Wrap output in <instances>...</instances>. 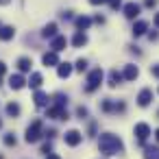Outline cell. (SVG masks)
Wrapping results in <instances>:
<instances>
[{"instance_id": "cell-17", "label": "cell", "mask_w": 159, "mask_h": 159, "mask_svg": "<svg viewBox=\"0 0 159 159\" xmlns=\"http://www.w3.org/2000/svg\"><path fill=\"white\" fill-rule=\"evenodd\" d=\"M146 31H148V22H144V20H137V22L133 24V35H135V37L144 35Z\"/></svg>"}, {"instance_id": "cell-31", "label": "cell", "mask_w": 159, "mask_h": 159, "mask_svg": "<svg viewBox=\"0 0 159 159\" xmlns=\"http://www.w3.org/2000/svg\"><path fill=\"white\" fill-rule=\"evenodd\" d=\"M42 152H44V155H50V152H52V146H50V142L42 146Z\"/></svg>"}, {"instance_id": "cell-32", "label": "cell", "mask_w": 159, "mask_h": 159, "mask_svg": "<svg viewBox=\"0 0 159 159\" xmlns=\"http://www.w3.org/2000/svg\"><path fill=\"white\" fill-rule=\"evenodd\" d=\"M44 135H46L48 139H52V137L57 135V131H55V129H48V131H44Z\"/></svg>"}, {"instance_id": "cell-45", "label": "cell", "mask_w": 159, "mask_h": 159, "mask_svg": "<svg viewBox=\"0 0 159 159\" xmlns=\"http://www.w3.org/2000/svg\"><path fill=\"white\" fill-rule=\"evenodd\" d=\"M157 116H159V113H157Z\"/></svg>"}, {"instance_id": "cell-1", "label": "cell", "mask_w": 159, "mask_h": 159, "mask_svg": "<svg viewBox=\"0 0 159 159\" xmlns=\"http://www.w3.org/2000/svg\"><path fill=\"white\" fill-rule=\"evenodd\" d=\"M98 148H100L102 155L111 157V155L124 152V142H122L118 135H113V133H102V135L98 137Z\"/></svg>"}, {"instance_id": "cell-40", "label": "cell", "mask_w": 159, "mask_h": 159, "mask_svg": "<svg viewBox=\"0 0 159 159\" xmlns=\"http://www.w3.org/2000/svg\"><path fill=\"white\" fill-rule=\"evenodd\" d=\"M46 159H61L59 155H55V152H50V155H46Z\"/></svg>"}, {"instance_id": "cell-29", "label": "cell", "mask_w": 159, "mask_h": 159, "mask_svg": "<svg viewBox=\"0 0 159 159\" xmlns=\"http://www.w3.org/2000/svg\"><path fill=\"white\" fill-rule=\"evenodd\" d=\"M76 116H79L81 120H85V118H87V107H83V105H81V107L76 109Z\"/></svg>"}, {"instance_id": "cell-26", "label": "cell", "mask_w": 159, "mask_h": 159, "mask_svg": "<svg viewBox=\"0 0 159 159\" xmlns=\"http://www.w3.org/2000/svg\"><path fill=\"white\" fill-rule=\"evenodd\" d=\"M55 105L66 107V105H68V96H66V94H55Z\"/></svg>"}, {"instance_id": "cell-11", "label": "cell", "mask_w": 159, "mask_h": 159, "mask_svg": "<svg viewBox=\"0 0 159 159\" xmlns=\"http://www.w3.org/2000/svg\"><path fill=\"white\" fill-rule=\"evenodd\" d=\"M42 83H44V76H42L39 72H33V74H31V79L26 81V85H29L31 89H35V92L42 87Z\"/></svg>"}, {"instance_id": "cell-15", "label": "cell", "mask_w": 159, "mask_h": 159, "mask_svg": "<svg viewBox=\"0 0 159 159\" xmlns=\"http://www.w3.org/2000/svg\"><path fill=\"white\" fill-rule=\"evenodd\" d=\"M122 81H124L122 72H118V70H111V72H109V83H107V85H109V87H118Z\"/></svg>"}, {"instance_id": "cell-8", "label": "cell", "mask_w": 159, "mask_h": 159, "mask_svg": "<svg viewBox=\"0 0 159 159\" xmlns=\"http://www.w3.org/2000/svg\"><path fill=\"white\" fill-rule=\"evenodd\" d=\"M124 16H126L129 20H135V18L139 16V5H137V2H126V5H124Z\"/></svg>"}, {"instance_id": "cell-38", "label": "cell", "mask_w": 159, "mask_h": 159, "mask_svg": "<svg viewBox=\"0 0 159 159\" xmlns=\"http://www.w3.org/2000/svg\"><path fill=\"white\" fill-rule=\"evenodd\" d=\"M61 18H63V20H70V18H72V13H70V11H66V13H61Z\"/></svg>"}, {"instance_id": "cell-21", "label": "cell", "mask_w": 159, "mask_h": 159, "mask_svg": "<svg viewBox=\"0 0 159 159\" xmlns=\"http://www.w3.org/2000/svg\"><path fill=\"white\" fill-rule=\"evenodd\" d=\"M85 44H87V35H85V33H76V35L72 37V46H74V48H83Z\"/></svg>"}, {"instance_id": "cell-39", "label": "cell", "mask_w": 159, "mask_h": 159, "mask_svg": "<svg viewBox=\"0 0 159 159\" xmlns=\"http://www.w3.org/2000/svg\"><path fill=\"white\" fill-rule=\"evenodd\" d=\"M157 37H159V35H157L155 31H152V33H148V39H150V42H152V39H157Z\"/></svg>"}, {"instance_id": "cell-22", "label": "cell", "mask_w": 159, "mask_h": 159, "mask_svg": "<svg viewBox=\"0 0 159 159\" xmlns=\"http://www.w3.org/2000/svg\"><path fill=\"white\" fill-rule=\"evenodd\" d=\"M31 66H33V61H31L29 57H20V59H18V68H20V72H29Z\"/></svg>"}, {"instance_id": "cell-30", "label": "cell", "mask_w": 159, "mask_h": 159, "mask_svg": "<svg viewBox=\"0 0 159 159\" xmlns=\"http://www.w3.org/2000/svg\"><path fill=\"white\" fill-rule=\"evenodd\" d=\"M109 7H111L113 11H116V9H120V7H122V0H109Z\"/></svg>"}, {"instance_id": "cell-10", "label": "cell", "mask_w": 159, "mask_h": 159, "mask_svg": "<svg viewBox=\"0 0 159 159\" xmlns=\"http://www.w3.org/2000/svg\"><path fill=\"white\" fill-rule=\"evenodd\" d=\"M66 46H68V39H66L63 35H57V37L50 42V48H52L55 52H61V50H66Z\"/></svg>"}, {"instance_id": "cell-3", "label": "cell", "mask_w": 159, "mask_h": 159, "mask_svg": "<svg viewBox=\"0 0 159 159\" xmlns=\"http://www.w3.org/2000/svg\"><path fill=\"white\" fill-rule=\"evenodd\" d=\"M102 79H105V74H102V70H100V68L92 70V72H89V76H87V85H85V92H87V94L96 92V89L100 87Z\"/></svg>"}, {"instance_id": "cell-2", "label": "cell", "mask_w": 159, "mask_h": 159, "mask_svg": "<svg viewBox=\"0 0 159 159\" xmlns=\"http://www.w3.org/2000/svg\"><path fill=\"white\" fill-rule=\"evenodd\" d=\"M42 135H44V122L42 120H33L29 124V129H26V142L29 144H35V142L42 139Z\"/></svg>"}, {"instance_id": "cell-25", "label": "cell", "mask_w": 159, "mask_h": 159, "mask_svg": "<svg viewBox=\"0 0 159 159\" xmlns=\"http://www.w3.org/2000/svg\"><path fill=\"white\" fill-rule=\"evenodd\" d=\"M113 105H116V102H111L109 98H105V100L100 102V109H102L105 113H111V111H113Z\"/></svg>"}, {"instance_id": "cell-41", "label": "cell", "mask_w": 159, "mask_h": 159, "mask_svg": "<svg viewBox=\"0 0 159 159\" xmlns=\"http://www.w3.org/2000/svg\"><path fill=\"white\" fill-rule=\"evenodd\" d=\"M11 0H0V7H5V5H9Z\"/></svg>"}, {"instance_id": "cell-24", "label": "cell", "mask_w": 159, "mask_h": 159, "mask_svg": "<svg viewBox=\"0 0 159 159\" xmlns=\"http://www.w3.org/2000/svg\"><path fill=\"white\" fill-rule=\"evenodd\" d=\"M7 113H9L11 118L20 116V105H18V102H9V105H7Z\"/></svg>"}, {"instance_id": "cell-19", "label": "cell", "mask_w": 159, "mask_h": 159, "mask_svg": "<svg viewBox=\"0 0 159 159\" xmlns=\"http://www.w3.org/2000/svg\"><path fill=\"white\" fill-rule=\"evenodd\" d=\"M13 35H16L13 26H0V39H2V42H9V39H13Z\"/></svg>"}, {"instance_id": "cell-27", "label": "cell", "mask_w": 159, "mask_h": 159, "mask_svg": "<svg viewBox=\"0 0 159 159\" xmlns=\"http://www.w3.org/2000/svg\"><path fill=\"white\" fill-rule=\"evenodd\" d=\"M16 142H18V139H16L13 133H7V135H5V146H16Z\"/></svg>"}, {"instance_id": "cell-9", "label": "cell", "mask_w": 159, "mask_h": 159, "mask_svg": "<svg viewBox=\"0 0 159 159\" xmlns=\"http://www.w3.org/2000/svg\"><path fill=\"white\" fill-rule=\"evenodd\" d=\"M92 22H94V20H92V18H87V16H79V18L74 20V24H76V31H79V33L87 31V29L92 26Z\"/></svg>"}, {"instance_id": "cell-6", "label": "cell", "mask_w": 159, "mask_h": 159, "mask_svg": "<svg viewBox=\"0 0 159 159\" xmlns=\"http://www.w3.org/2000/svg\"><path fill=\"white\" fill-rule=\"evenodd\" d=\"M63 139H66L68 146H79V144L83 142V135H81L76 129H72V131H68V133L63 135Z\"/></svg>"}, {"instance_id": "cell-18", "label": "cell", "mask_w": 159, "mask_h": 159, "mask_svg": "<svg viewBox=\"0 0 159 159\" xmlns=\"http://www.w3.org/2000/svg\"><path fill=\"white\" fill-rule=\"evenodd\" d=\"M72 66L70 63H59V68H57V74H59V79H68L70 74H72Z\"/></svg>"}, {"instance_id": "cell-13", "label": "cell", "mask_w": 159, "mask_h": 159, "mask_svg": "<svg viewBox=\"0 0 159 159\" xmlns=\"http://www.w3.org/2000/svg\"><path fill=\"white\" fill-rule=\"evenodd\" d=\"M9 85H11V89H22L26 85V81H24L22 74H11L9 76Z\"/></svg>"}, {"instance_id": "cell-16", "label": "cell", "mask_w": 159, "mask_h": 159, "mask_svg": "<svg viewBox=\"0 0 159 159\" xmlns=\"http://www.w3.org/2000/svg\"><path fill=\"white\" fill-rule=\"evenodd\" d=\"M33 100H35V105L37 107H48V100H50V96L46 94V92H35V96H33Z\"/></svg>"}, {"instance_id": "cell-23", "label": "cell", "mask_w": 159, "mask_h": 159, "mask_svg": "<svg viewBox=\"0 0 159 159\" xmlns=\"http://www.w3.org/2000/svg\"><path fill=\"white\" fill-rule=\"evenodd\" d=\"M144 159H159V146H148L144 150Z\"/></svg>"}, {"instance_id": "cell-5", "label": "cell", "mask_w": 159, "mask_h": 159, "mask_svg": "<svg viewBox=\"0 0 159 159\" xmlns=\"http://www.w3.org/2000/svg\"><path fill=\"white\" fill-rule=\"evenodd\" d=\"M135 135H137V142H139V144H144V142L148 139V135H150V126H148L146 122L135 124Z\"/></svg>"}, {"instance_id": "cell-42", "label": "cell", "mask_w": 159, "mask_h": 159, "mask_svg": "<svg viewBox=\"0 0 159 159\" xmlns=\"http://www.w3.org/2000/svg\"><path fill=\"white\" fill-rule=\"evenodd\" d=\"M155 26H159V13L155 16Z\"/></svg>"}, {"instance_id": "cell-44", "label": "cell", "mask_w": 159, "mask_h": 159, "mask_svg": "<svg viewBox=\"0 0 159 159\" xmlns=\"http://www.w3.org/2000/svg\"><path fill=\"white\" fill-rule=\"evenodd\" d=\"M0 126H2V122H0Z\"/></svg>"}, {"instance_id": "cell-7", "label": "cell", "mask_w": 159, "mask_h": 159, "mask_svg": "<svg viewBox=\"0 0 159 159\" xmlns=\"http://www.w3.org/2000/svg\"><path fill=\"white\" fill-rule=\"evenodd\" d=\"M150 100H152V89H142L139 94H137V105L139 107H148L150 105Z\"/></svg>"}, {"instance_id": "cell-14", "label": "cell", "mask_w": 159, "mask_h": 159, "mask_svg": "<svg viewBox=\"0 0 159 159\" xmlns=\"http://www.w3.org/2000/svg\"><path fill=\"white\" fill-rule=\"evenodd\" d=\"M122 76H124V81H135V79L139 76L137 66H126V68H124V72H122Z\"/></svg>"}, {"instance_id": "cell-43", "label": "cell", "mask_w": 159, "mask_h": 159, "mask_svg": "<svg viewBox=\"0 0 159 159\" xmlns=\"http://www.w3.org/2000/svg\"><path fill=\"white\" fill-rule=\"evenodd\" d=\"M155 139H157V142H159V129H157V131H155Z\"/></svg>"}, {"instance_id": "cell-35", "label": "cell", "mask_w": 159, "mask_h": 159, "mask_svg": "<svg viewBox=\"0 0 159 159\" xmlns=\"http://www.w3.org/2000/svg\"><path fill=\"white\" fill-rule=\"evenodd\" d=\"M105 2H109V0H89V5H105Z\"/></svg>"}, {"instance_id": "cell-28", "label": "cell", "mask_w": 159, "mask_h": 159, "mask_svg": "<svg viewBox=\"0 0 159 159\" xmlns=\"http://www.w3.org/2000/svg\"><path fill=\"white\" fill-rule=\"evenodd\" d=\"M74 68H76V72H85V70H87V61H85V59H79Z\"/></svg>"}, {"instance_id": "cell-33", "label": "cell", "mask_w": 159, "mask_h": 159, "mask_svg": "<svg viewBox=\"0 0 159 159\" xmlns=\"http://www.w3.org/2000/svg\"><path fill=\"white\" fill-rule=\"evenodd\" d=\"M150 74L159 79V66H150Z\"/></svg>"}, {"instance_id": "cell-20", "label": "cell", "mask_w": 159, "mask_h": 159, "mask_svg": "<svg viewBox=\"0 0 159 159\" xmlns=\"http://www.w3.org/2000/svg\"><path fill=\"white\" fill-rule=\"evenodd\" d=\"M42 35H44V37H50V39H55V37H57V24H55V22L46 24V26H44V31H42Z\"/></svg>"}, {"instance_id": "cell-34", "label": "cell", "mask_w": 159, "mask_h": 159, "mask_svg": "<svg viewBox=\"0 0 159 159\" xmlns=\"http://www.w3.org/2000/svg\"><path fill=\"white\" fill-rule=\"evenodd\" d=\"M144 5H146L148 9H155V7H157V0H146V2H144Z\"/></svg>"}, {"instance_id": "cell-36", "label": "cell", "mask_w": 159, "mask_h": 159, "mask_svg": "<svg viewBox=\"0 0 159 159\" xmlns=\"http://www.w3.org/2000/svg\"><path fill=\"white\" fill-rule=\"evenodd\" d=\"M94 22H96V24H102V22H105V18H102V16H96V18H94Z\"/></svg>"}, {"instance_id": "cell-37", "label": "cell", "mask_w": 159, "mask_h": 159, "mask_svg": "<svg viewBox=\"0 0 159 159\" xmlns=\"http://www.w3.org/2000/svg\"><path fill=\"white\" fill-rule=\"evenodd\" d=\"M5 72H7V66H5V63H2V61H0V76H2V74H5Z\"/></svg>"}, {"instance_id": "cell-4", "label": "cell", "mask_w": 159, "mask_h": 159, "mask_svg": "<svg viewBox=\"0 0 159 159\" xmlns=\"http://www.w3.org/2000/svg\"><path fill=\"white\" fill-rule=\"evenodd\" d=\"M48 118H52V120H68L70 116H68V111H66V107H59V105H52V107L48 109Z\"/></svg>"}, {"instance_id": "cell-12", "label": "cell", "mask_w": 159, "mask_h": 159, "mask_svg": "<svg viewBox=\"0 0 159 159\" xmlns=\"http://www.w3.org/2000/svg\"><path fill=\"white\" fill-rule=\"evenodd\" d=\"M42 61H44V66H48V68H52V66H59V57H57V52H55V50H50V52H44Z\"/></svg>"}]
</instances>
